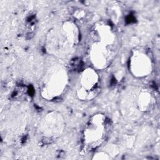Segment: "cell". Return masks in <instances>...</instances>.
<instances>
[{"label": "cell", "mask_w": 160, "mask_h": 160, "mask_svg": "<svg viewBox=\"0 0 160 160\" xmlns=\"http://www.w3.org/2000/svg\"><path fill=\"white\" fill-rule=\"evenodd\" d=\"M98 29L94 34L95 42L92 48L93 61L99 67H106L114 56V36L107 24L101 25Z\"/></svg>", "instance_id": "cell-1"}, {"label": "cell", "mask_w": 160, "mask_h": 160, "mask_svg": "<svg viewBox=\"0 0 160 160\" xmlns=\"http://www.w3.org/2000/svg\"><path fill=\"white\" fill-rule=\"evenodd\" d=\"M98 87V77L96 72L92 69H87L82 74L81 87L78 89L82 98H92L97 92Z\"/></svg>", "instance_id": "cell-3"}, {"label": "cell", "mask_w": 160, "mask_h": 160, "mask_svg": "<svg viewBox=\"0 0 160 160\" xmlns=\"http://www.w3.org/2000/svg\"><path fill=\"white\" fill-rule=\"evenodd\" d=\"M138 56L136 57V69L138 75L144 76L148 72V68H149V64H151V62L149 61V59H148L146 56Z\"/></svg>", "instance_id": "cell-4"}, {"label": "cell", "mask_w": 160, "mask_h": 160, "mask_svg": "<svg viewBox=\"0 0 160 160\" xmlns=\"http://www.w3.org/2000/svg\"><path fill=\"white\" fill-rule=\"evenodd\" d=\"M110 129L111 123L106 116L102 114L94 116L84 129V146L90 149L98 147L107 138Z\"/></svg>", "instance_id": "cell-2"}]
</instances>
